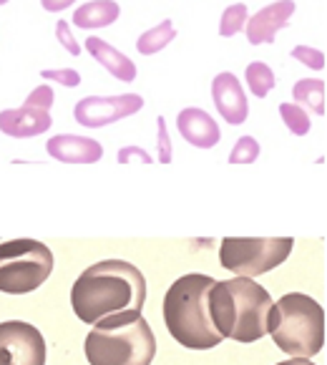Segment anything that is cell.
Wrapping results in <instances>:
<instances>
[{
  "label": "cell",
  "mask_w": 327,
  "mask_h": 365,
  "mask_svg": "<svg viewBox=\"0 0 327 365\" xmlns=\"http://www.w3.org/2000/svg\"><path fill=\"white\" fill-rule=\"evenodd\" d=\"M146 302V277L136 264L124 259H103L76 277L71 307L86 325L121 310H141Z\"/></svg>",
  "instance_id": "obj_1"
},
{
  "label": "cell",
  "mask_w": 327,
  "mask_h": 365,
  "mask_svg": "<svg viewBox=\"0 0 327 365\" xmlns=\"http://www.w3.org/2000/svg\"><path fill=\"white\" fill-rule=\"evenodd\" d=\"M274 300L252 277L222 279L209 287L207 307L214 330L237 343H257L267 335L269 310Z\"/></svg>",
  "instance_id": "obj_2"
},
{
  "label": "cell",
  "mask_w": 327,
  "mask_h": 365,
  "mask_svg": "<svg viewBox=\"0 0 327 365\" xmlns=\"http://www.w3.org/2000/svg\"><path fill=\"white\" fill-rule=\"evenodd\" d=\"M83 350L88 365H151L156 338L141 310H121L93 322Z\"/></svg>",
  "instance_id": "obj_3"
},
{
  "label": "cell",
  "mask_w": 327,
  "mask_h": 365,
  "mask_svg": "<svg viewBox=\"0 0 327 365\" xmlns=\"http://www.w3.org/2000/svg\"><path fill=\"white\" fill-rule=\"evenodd\" d=\"M214 285L209 274H184L164 295V322L179 345L189 350H212L222 345V335L214 330L207 307V295Z\"/></svg>",
  "instance_id": "obj_4"
},
{
  "label": "cell",
  "mask_w": 327,
  "mask_h": 365,
  "mask_svg": "<svg viewBox=\"0 0 327 365\" xmlns=\"http://www.w3.org/2000/svg\"><path fill=\"white\" fill-rule=\"evenodd\" d=\"M267 335L290 358H312L325 348V310L315 297L287 292L269 310Z\"/></svg>",
  "instance_id": "obj_5"
},
{
  "label": "cell",
  "mask_w": 327,
  "mask_h": 365,
  "mask_svg": "<svg viewBox=\"0 0 327 365\" xmlns=\"http://www.w3.org/2000/svg\"><path fill=\"white\" fill-rule=\"evenodd\" d=\"M53 252L38 240H11L0 245V292L26 295L53 272Z\"/></svg>",
  "instance_id": "obj_6"
},
{
  "label": "cell",
  "mask_w": 327,
  "mask_h": 365,
  "mask_svg": "<svg viewBox=\"0 0 327 365\" xmlns=\"http://www.w3.org/2000/svg\"><path fill=\"white\" fill-rule=\"evenodd\" d=\"M292 237H224L219 262L237 277H259L272 272L292 255Z\"/></svg>",
  "instance_id": "obj_7"
},
{
  "label": "cell",
  "mask_w": 327,
  "mask_h": 365,
  "mask_svg": "<svg viewBox=\"0 0 327 365\" xmlns=\"http://www.w3.org/2000/svg\"><path fill=\"white\" fill-rule=\"evenodd\" d=\"M0 365H46V340L31 322H0Z\"/></svg>",
  "instance_id": "obj_8"
},
{
  "label": "cell",
  "mask_w": 327,
  "mask_h": 365,
  "mask_svg": "<svg viewBox=\"0 0 327 365\" xmlns=\"http://www.w3.org/2000/svg\"><path fill=\"white\" fill-rule=\"evenodd\" d=\"M144 108V98L139 93H118V96H86L73 108L76 124L86 129L116 124L121 118H129Z\"/></svg>",
  "instance_id": "obj_9"
},
{
  "label": "cell",
  "mask_w": 327,
  "mask_h": 365,
  "mask_svg": "<svg viewBox=\"0 0 327 365\" xmlns=\"http://www.w3.org/2000/svg\"><path fill=\"white\" fill-rule=\"evenodd\" d=\"M212 98H214L217 111H219V116L224 118L227 124L239 126L247 121V93H244V88H242L239 78L234 73L224 71V73L214 76V81H212Z\"/></svg>",
  "instance_id": "obj_10"
},
{
  "label": "cell",
  "mask_w": 327,
  "mask_h": 365,
  "mask_svg": "<svg viewBox=\"0 0 327 365\" xmlns=\"http://www.w3.org/2000/svg\"><path fill=\"white\" fill-rule=\"evenodd\" d=\"M295 16V3L292 0H277L269 3L267 8L257 11L252 18H247L244 31H247V41L252 46L274 43V38L282 28H287L290 18Z\"/></svg>",
  "instance_id": "obj_11"
},
{
  "label": "cell",
  "mask_w": 327,
  "mask_h": 365,
  "mask_svg": "<svg viewBox=\"0 0 327 365\" xmlns=\"http://www.w3.org/2000/svg\"><path fill=\"white\" fill-rule=\"evenodd\" d=\"M53 124L51 111L33 106H18L0 111V131L13 139H31V136L46 134Z\"/></svg>",
  "instance_id": "obj_12"
},
{
  "label": "cell",
  "mask_w": 327,
  "mask_h": 365,
  "mask_svg": "<svg viewBox=\"0 0 327 365\" xmlns=\"http://www.w3.org/2000/svg\"><path fill=\"white\" fill-rule=\"evenodd\" d=\"M177 129L184 141L197 149H212L222 139L219 124L204 108H184L177 116Z\"/></svg>",
  "instance_id": "obj_13"
},
{
  "label": "cell",
  "mask_w": 327,
  "mask_h": 365,
  "mask_svg": "<svg viewBox=\"0 0 327 365\" xmlns=\"http://www.w3.org/2000/svg\"><path fill=\"white\" fill-rule=\"evenodd\" d=\"M48 154L63 164H96L103 156V146L96 139L73 134H58L46 144Z\"/></svg>",
  "instance_id": "obj_14"
},
{
  "label": "cell",
  "mask_w": 327,
  "mask_h": 365,
  "mask_svg": "<svg viewBox=\"0 0 327 365\" xmlns=\"http://www.w3.org/2000/svg\"><path fill=\"white\" fill-rule=\"evenodd\" d=\"M86 51L108 71L111 76H116L118 81L131 83L136 78V63H131L129 56H124L121 51H116L111 43H106L103 38L98 36H88L86 38Z\"/></svg>",
  "instance_id": "obj_15"
},
{
  "label": "cell",
  "mask_w": 327,
  "mask_h": 365,
  "mask_svg": "<svg viewBox=\"0 0 327 365\" xmlns=\"http://www.w3.org/2000/svg\"><path fill=\"white\" fill-rule=\"evenodd\" d=\"M118 16H121V6L116 0H91L76 8L73 23L83 31H93V28H108L118 21Z\"/></svg>",
  "instance_id": "obj_16"
},
{
  "label": "cell",
  "mask_w": 327,
  "mask_h": 365,
  "mask_svg": "<svg viewBox=\"0 0 327 365\" xmlns=\"http://www.w3.org/2000/svg\"><path fill=\"white\" fill-rule=\"evenodd\" d=\"M292 98H295L297 106L302 108H310L312 113L317 116H325L327 106H325V98H327V86L322 78H302L297 81L295 86H292Z\"/></svg>",
  "instance_id": "obj_17"
},
{
  "label": "cell",
  "mask_w": 327,
  "mask_h": 365,
  "mask_svg": "<svg viewBox=\"0 0 327 365\" xmlns=\"http://www.w3.org/2000/svg\"><path fill=\"white\" fill-rule=\"evenodd\" d=\"M174 38H177V31H174L172 21H161L159 26L141 33L139 41H136V48H139L141 56H154V53H159V51L167 48Z\"/></svg>",
  "instance_id": "obj_18"
},
{
  "label": "cell",
  "mask_w": 327,
  "mask_h": 365,
  "mask_svg": "<svg viewBox=\"0 0 327 365\" xmlns=\"http://www.w3.org/2000/svg\"><path fill=\"white\" fill-rule=\"evenodd\" d=\"M244 81H247L249 91H252L257 98H264L274 88L272 68H269L267 63H262V61H252V63L247 66V71H244Z\"/></svg>",
  "instance_id": "obj_19"
},
{
  "label": "cell",
  "mask_w": 327,
  "mask_h": 365,
  "mask_svg": "<svg viewBox=\"0 0 327 365\" xmlns=\"http://www.w3.org/2000/svg\"><path fill=\"white\" fill-rule=\"evenodd\" d=\"M279 116H282V121L287 124V129L297 136H305L312 126L310 113L302 106H297V103H279Z\"/></svg>",
  "instance_id": "obj_20"
},
{
  "label": "cell",
  "mask_w": 327,
  "mask_h": 365,
  "mask_svg": "<svg viewBox=\"0 0 327 365\" xmlns=\"http://www.w3.org/2000/svg\"><path fill=\"white\" fill-rule=\"evenodd\" d=\"M249 13H247V6L244 3H237V6H229L224 13H222V23H219V33L224 38H232L244 28L247 23Z\"/></svg>",
  "instance_id": "obj_21"
},
{
  "label": "cell",
  "mask_w": 327,
  "mask_h": 365,
  "mask_svg": "<svg viewBox=\"0 0 327 365\" xmlns=\"http://www.w3.org/2000/svg\"><path fill=\"white\" fill-rule=\"evenodd\" d=\"M259 156V144L252 136H242L234 144V149L229 151V164H252Z\"/></svg>",
  "instance_id": "obj_22"
},
{
  "label": "cell",
  "mask_w": 327,
  "mask_h": 365,
  "mask_svg": "<svg viewBox=\"0 0 327 365\" xmlns=\"http://www.w3.org/2000/svg\"><path fill=\"white\" fill-rule=\"evenodd\" d=\"M292 58H297L300 63H305L307 68H312V71H325V66H327L325 53L317 48H310V46H295V48H292Z\"/></svg>",
  "instance_id": "obj_23"
},
{
  "label": "cell",
  "mask_w": 327,
  "mask_h": 365,
  "mask_svg": "<svg viewBox=\"0 0 327 365\" xmlns=\"http://www.w3.org/2000/svg\"><path fill=\"white\" fill-rule=\"evenodd\" d=\"M43 81H53V83H61L66 88H76L81 86V76L76 68H46L41 71Z\"/></svg>",
  "instance_id": "obj_24"
},
{
  "label": "cell",
  "mask_w": 327,
  "mask_h": 365,
  "mask_svg": "<svg viewBox=\"0 0 327 365\" xmlns=\"http://www.w3.org/2000/svg\"><path fill=\"white\" fill-rule=\"evenodd\" d=\"M156 141H159V161L161 164H169L172 161V139H169L167 118L164 116L156 118Z\"/></svg>",
  "instance_id": "obj_25"
},
{
  "label": "cell",
  "mask_w": 327,
  "mask_h": 365,
  "mask_svg": "<svg viewBox=\"0 0 327 365\" xmlns=\"http://www.w3.org/2000/svg\"><path fill=\"white\" fill-rule=\"evenodd\" d=\"M23 106L46 108V111H51V106H53V88H51V86H38L36 91H31V96L26 98V103H23Z\"/></svg>",
  "instance_id": "obj_26"
},
{
  "label": "cell",
  "mask_w": 327,
  "mask_h": 365,
  "mask_svg": "<svg viewBox=\"0 0 327 365\" xmlns=\"http://www.w3.org/2000/svg\"><path fill=\"white\" fill-rule=\"evenodd\" d=\"M56 38L63 43V48L68 51L71 56L81 53V43L73 38V33H71V23L68 21H58V26H56Z\"/></svg>",
  "instance_id": "obj_27"
},
{
  "label": "cell",
  "mask_w": 327,
  "mask_h": 365,
  "mask_svg": "<svg viewBox=\"0 0 327 365\" xmlns=\"http://www.w3.org/2000/svg\"><path fill=\"white\" fill-rule=\"evenodd\" d=\"M118 161L121 164H151V154L149 151H144V149H139V146H124V149L118 151Z\"/></svg>",
  "instance_id": "obj_28"
},
{
  "label": "cell",
  "mask_w": 327,
  "mask_h": 365,
  "mask_svg": "<svg viewBox=\"0 0 327 365\" xmlns=\"http://www.w3.org/2000/svg\"><path fill=\"white\" fill-rule=\"evenodd\" d=\"M73 3L76 0H41V6H43L48 13H61V11H66V8L73 6Z\"/></svg>",
  "instance_id": "obj_29"
},
{
  "label": "cell",
  "mask_w": 327,
  "mask_h": 365,
  "mask_svg": "<svg viewBox=\"0 0 327 365\" xmlns=\"http://www.w3.org/2000/svg\"><path fill=\"white\" fill-rule=\"evenodd\" d=\"M277 365H315L310 358H290V360H282V363Z\"/></svg>",
  "instance_id": "obj_30"
},
{
  "label": "cell",
  "mask_w": 327,
  "mask_h": 365,
  "mask_svg": "<svg viewBox=\"0 0 327 365\" xmlns=\"http://www.w3.org/2000/svg\"><path fill=\"white\" fill-rule=\"evenodd\" d=\"M6 3H8V0H0V6H6Z\"/></svg>",
  "instance_id": "obj_31"
}]
</instances>
